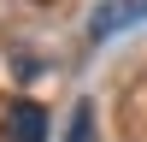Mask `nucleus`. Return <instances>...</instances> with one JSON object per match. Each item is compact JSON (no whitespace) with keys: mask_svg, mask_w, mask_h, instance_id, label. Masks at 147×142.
<instances>
[{"mask_svg":"<svg viewBox=\"0 0 147 142\" xmlns=\"http://www.w3.org/2000/svg\"><path fill=\"white\" fill-rule=\"evenodd\" d=\"M0 142H47V113H41L35 101H6Z\"/></svg>","mask_w":147,"mask_h":142,"instance_id":"obj_1","label":"nucleus"},{"mask_svg":"<svg viewBox=\"0 0 147 142\" xmlns=\"http://www.w3.org/2000/svg\"><path fill=\"white\" fill-rule=\"evenodd\" d=\"M136 18H147V0H100L94 18H88V36H94V42H106V36L129 30Z\"/></svg>","mask_w":147,"mask_h":142,"instance_id":"obj_2","label":"nucleus"},{"mask_svg":"<svg viewBox=\"0 0 147 142\" xmlns=\"http://www.w3.org/2000/svg\"><path fill=\"white\" fill-rule=\"evenodd\" d=\"M65 142H94V106H88V101L71 106V130H65Z\"/></svg>","mask_w":147,"mask_h":142,"instance_id":"obj_3","label":"nucleus"}]
</instances>
